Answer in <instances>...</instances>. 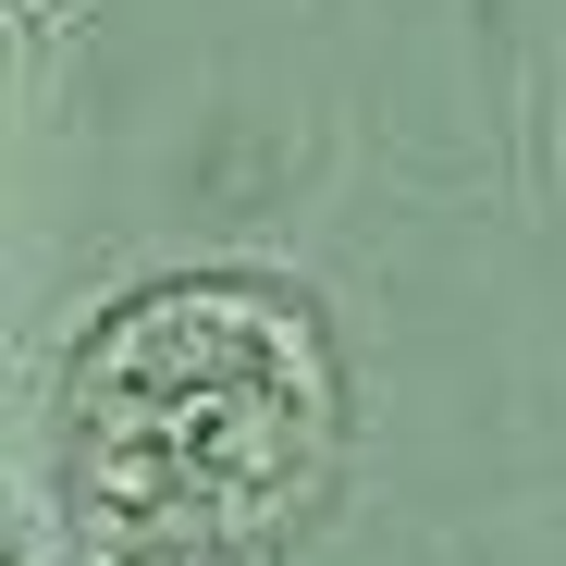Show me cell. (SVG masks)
Returning a JSON list of instances; mask_svg holds the SVG:
<instances>
[{
    "label": "cell",
    "instance_id": "cell-1",
    "mask_svg": "<svg viewBox=\"0 0 566 566\" xmlns=\"http://www.w3.org/2000/svg\"><path fill=\"white\" fill-rule=\"evenodd\" d=\"M321 443V333L247 271L148 283L62 369V493L124 542H234L308 493Z\"/></svg>",
    "mask_w": 566,
    "mask_h": 566
}]
</instances>
